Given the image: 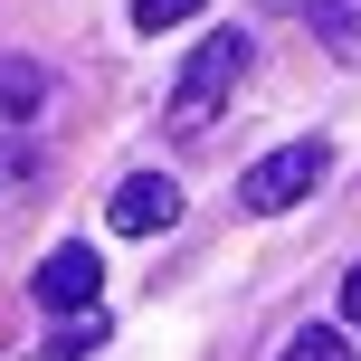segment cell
<instances>
[{
	"label": "cell",
	"instance_id": "6da1fadb",
	"mask_svg": "<svg viewBox=\"0 0 361 361\" xmlns=\"http://www.w3.org/2000/svg\"><path fill=\"white\" fill-rule=\"evenodd\" d=\"M247 57H257V38H247V29H209V38L190 48V67H180V86H171V105H162V124L180 133V143L219 124V105L238 95V76H247Z\"/></svg>",
	"mask_w": 361,
	"mask_h": 361
},
{
	"label": "cell",
	"instance_id": "7a4b0ae2",
	"mask_svg": "<svg viewBox=\"0 0 361 361\" xmlns=\"http://www.w3.org/2000/svg\"><path fill=\"white\" fill-rule=\"evenodd\" d=\"M324 171H333V143H276L267 162H247V171H238V200H247L257 219H286L295 200H314V190H324Z\"/></svg>",
	"mask_w": 361,
	"mask_h": 361
},
{
	"label": "cell",
	"instance_id": "3957f363",
	"mask_svg": "<svg viewBox=\"0 0 361 361\" xmlns=\"http://www.w3.org/2000/svg\"><path fill=\"white\" fill-rule=\"evenodd\" d=\"M95 295H105V257H95L86 238L48 247V257H38V276H29V305H38V314H86Z\"/></svg>",
	"mask_w": 361,
	"mask_h": 361
},
{
	"label": "cell",
	"instance_id": "277c9868",
	"mask_svg": "<svg viewBox=\"0 0 361 361\" xmlns=\"http://www.w3.org/2000/svg\"><path fill=\"white\" fill-rule=\"evenodd\" d=\"M114 228H124V238H162L171 228V219H180V180L171 171H133V180H114Z\"/></svg>",
	"mask_w": 361,
	"mask_h": 361
},
{
	"label": "cell",
	"instance_id": "5b68a950",
	"mask_svg": "<svg viewBox=\"0 0 361 361\" xmlns=\"http://www.w3.org/2000/svg\"><path fill=\"white\" fill-rule=\"evenodd\" d=\"M57 76L38 67V57H0V124H29V114H48Z\"/></svg>",
	"mask_w": 361,
	"mask_h": 361
},
{
	"label": "cell",
	"instance_id": "8992f818",
	"mask_svg": "<svg viewBox=\"0 0 361 361\" xmlns=\"http://www.w3.org/2000/svg\"><path fill=\"white\" fill-rule=\"evenodd\" d=\"M314 38H324L343 67H361V0H314Z\"/></svg>",
	"mask_w": 361,
	"mask_h": 361
},
{
	"label": "cell",
	"instance_id": "52a82bcc",
	"mask_svg": "<svg viewBox=\"0 0 361 361\" xmlns=\"http://www.w3.org/2000/svg\"><path fill=\"white\" fill-rule=\"evenodd\" d=\"M276 361H361V352H352V333H343V324H305Z\"/></svg>",
	"mask_w": 361,
	"mask_h": 361
},
{
	"label": "cell",
	"instance_id": "ba28073f",
	"mask_svg": "<svg viewBox=\"0 0 361 361\" xmlns=\"http://www.w3.org/2000/svg\"><path fill=\"white\" fill-rule=\"evenodd\" d=\"M209 0H133V29L143 38H162V29H180V19H200Z\"/></svg>",
	"mask_w": 361,
	"mask_h": 361
},
{
	"label": "cell",
	"instance_id": "9c48e42d",
	"mask_svg": "<svg viewBox=\"0 0 361 361\" xmlns=\"http://www.w3.org/2000/svg\"><path fill=\"white\" fill-rule=\"evenodd\" d=\"M343 324H352V333H361V267H352V276H343Z\"/></svg>",
	"mask_w": 361,
	"mask_h": 361
}]
</instances>
